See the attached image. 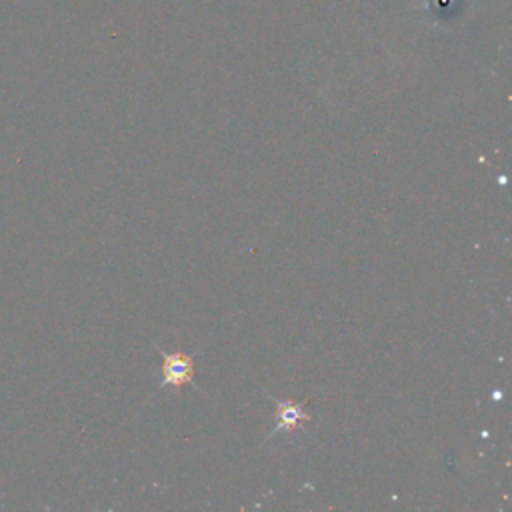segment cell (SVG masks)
Wrapping results in <instances>:
<instances>
[{
    "instance_id": "1",
    "label": "cell",
    "mask_w": 512,
    "mask_h": 512,
    "mask_svg": "<svg viewBox=\"0 0 512 512\" xmlns=\"http://www.w3.org/2000/svg\"><path fill=\"white\" fill-rule=\"evenodd\" d=\"M192 358L176 352H162V380L166 386L180 388L192 378Z\"/></svg>"
},
{
    "instance_id": "2",
    "label": "cell",
    "mask_w": 512,
    "mask_h": 512,
    "mask_svg": "<svg viewBox=\"0 0 512 512\" xmlns=\"http://www.w3.org/2000/svg\"><path fill=\"white\" fill-rule=\"evenodd\" d=\"M276 426H274V432H280V430H294L300 422H306L310 420V416L302 410L300 404L292 402V400H276Z\"/></svg>"
}]
</instances>
